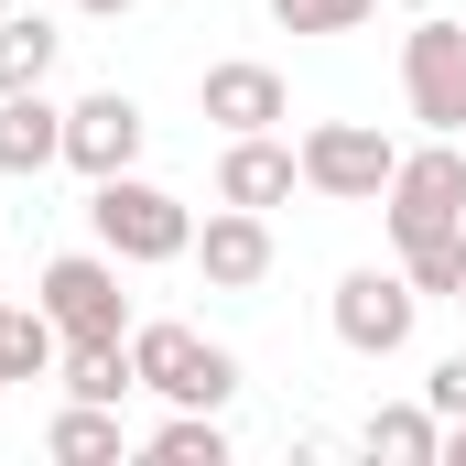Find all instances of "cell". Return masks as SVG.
I'll use <instances>...</instances> for the list:
<instances>
[{
  "instance_id": "cell-1",
  "label": "cell",
  "mask_w": 466,
  "mask_h": 466,
  "mask_svg": "<svg viewBox=\"0 0 466 466\" xmlns=\"http://www.w3.org/2000/svg\"><path fill=\"white\" fill-rule=\"evenodd\" d=\"M87 228H98L109 260L152 271V260H185V249H196V207L130 163V174H98V185H87Z\"/></svg>"
},
{
  "instance_id": "cell-2",
  "label": "cell",
  "mask_w": 466,
  "mask_h": 466,
  "mask_svg": "<svg viewBox=\"0 0 466 466\" xmlns=\"http://www.w3.org/2000/svg\"><path fill=\"white\" fill-rule=\"evenodd\" d=\"M130 369H141V390L174 401V412H228L238 401V358L218 348V337H196V326H174V315L130 326Z\"/></svg>"
},
{
  "instance_id": "cell-3",
  "label": "cell",
  "mask_w": 466,
  "mask_h": 466,
  "mask_svg": "<svg viewBox=\"0 0 466 466\" xmlns=\"http://www.w3.org/2000/svg\"><path fill=\"white\" fill-rule=\"evenodd\" d=\"M293 152H304V196H326V207H380V185L401 174V141L369 119H315Z\"/></svg>"
},
{
  "instance_id": "cell-4",
  "label": "cell",
  "mask_w": 466,
  "mask_h": 466,
  "mask_svg": "<svg viewBox=\"0 0 466 466\" xmlns=\"http://www.w3.org/2000/svg\"><path fill=\"white\" fill-rule=\"evenodd\" d=\"M337 348H358V358H401L412 348V326H423V293H412V271L390 260H358V271H337Z\"/></svg>"
},
{
  "instance_id": "cell-5",
  "label": "cell",
  "mask_w": 466,
  "mask_h": 466,
  "mask_svg": "<svg viewBox=\"0 0 466 466\" xmlns=\"http://www.w3.org/2000/svg\"><path fill=\"white\" fill-rule=\"evenodd\" d=\"M401 98H412L423 130H445V141L466 130V22L412 11V33H401Z\"/></svg>"
},
{
  "instance_id": "cell-6",
  "label": "cell",
  "mask_w": 466,
  "mask_h": 466,
  "mask_svg": "<svg viewBox=\"0 0 466 466\" xmlns=\"http://www.w3.org/2000/svg\"><path fill=\"white\" fill-rule=\"evenodd\" d=\"M466 218V152L434 130L423 152H401V174L380 185V228L390 238H423V228H456Z\"/></svg>"
},
{
  "instance_id": "cell-7",
  "label": "cell",
  "mask_w": 466,
  "mask_h": 466,
  "mask_svg": "<svg viewBox=\"0 0 466 466\" xmlns=\"http://www.w3.org/2000/svg\"><path fill=\"white\" fill-rule=\"evenodd\" d=\"M44 315H55L66 348H76V337H130L119 260H109V249H66V260H44Z\"/></svg>"
},
{
  "instance_id": "cell-8",
  "label": "cell",
  "mask_w": 466,
  "mask_h": 466,
  "mask_svg": "<svg viewBox=\"0 0 466 466\" xmlns=\"http://www.w3.org/2000/svg\"><path fill=\"white\" fill-rule=\"evenodd\" d=\"M141 141H152V119H141V98L130 87H87L76 109H66V163L98 185V174H130L141 163Z\"/></svg>"
},
{
  "instance_id": "cell-9",
  "label": "cell",
  "mask_w": 466,
  "mask_h": 466,
  "mask_svg": "<svg viewBox=\"0 0 466 466\" xmlns=\"http://www.w3.org/2000/svg\"><path fill=\"white\" fill-rule=\"evenodd\" d=\"M185 260H196L218 293H260V282H271V218H260V207H218Z\"/></svg>"
},
{
  "instance_id": "cell-10",
  "label": "cell",
  "mask_w": 466,
  "mask_h": 466,
  "mask_svg": "<svg viewBox=\"0 0 466 466\" xmlns=\"http://www.w3.org/2000/svg\"><path fill=\"white\" fill-rule=\"evenodd\" d=\"M304 185V152L293 141H271V130H228V152H218V207H282Z\"/></svg>"
},
{
  "instance_id": "cell-11",
  "label": "cell",
  "mask_w": 466,
  "mask_h": 466,
  "mask_svg": "<svg viewBox=\"0 0 466 466\" xmlns=\"http://www.w3.org/2000/svg\"><path fill=\"white\" fill-rule=\"evenodd\" d=\"M196 109L218 119V130H282V119H293V87H282L271 66L228 55V66H207V76H196Z\"/></svg>"
},
{
  "instance_id": "cell-12",
  "label": "cell",
  "mask_w": 466,
  "mask_h": 466,
  "mask_svg": "<svg viewBox=\"0 0 466 466\" xmlns=\"http://www.w3.org/2000/svg\"><path fill=\"white\" fill-rule=\"evenodd\" d=\"M44 163H66V109L44 98V87H22V98H0V174H44Z\"/></svg>"
},
{
  "instance_id": "cell-13",
  "label": "cell",
  "mask_w": 466,
  "mask_h": 466,
  "mask_svg": "<svg viewBox=\"0 0 466 466\" xmlns=\"http://www.w3.org/2000/svg\"><path fill=\"white\" fill-rule=\"evenodd\" d=\"M119 445H130V434H119V401H66V412L44 423V456L55 466H119Z\"/></svg>"
},
{
  "instance_id": "cell-14",
  "label": "cell",
  "mask_w": 466,
  "mask_h": 466,
  "mask_svg": "<svg viewBox=\"0 0 466 466\" xmlns=\"http://www.w3.org/2000/svg\"><path fill=\"white\" fill-rule=\"evenodd\" d=\"M55 55H66V33H55L44 11H0V98L44 87V76H55Z\"/></svg>"
},
{
  "instance_id": "cell-15",
  "label": "cell",
  "mask_w": 466,
  "mask_h": 466,
  "mask_svg": "<svg viewBox=\"0 0 466 466\" xmlns=\"http://www.w3.org/2000/svg\"><path fill=\"white\" fill-rule=\"evenodd\" d=\"M358 445L390 456V466H434V456H445V423H434V401H390V412L358 423Z\"/></svg>"
},
{
  "instance_id": "cell-16",
  "label": "cell",
  "mask_w": 466,
  "mask_h": 466,
  "mask_svg": "<svg viewBox=\"0 0 466 466\" xmlns=\"http://www.w3.org/2000/svg\"><path fill=\"white\" fill-rule=\"evenodd\" d=\"M401 271H412V293H423V304H456V293H466V218H456V228L401 238Z\"/></svg>"
},
{
  "instance_id": "cell-17",
  "label": "cell",
  "mask_w": 466,
  "mask_h": 466,
  "mask_svg": "<svg viewBox=\"0 0 466 466\" xmlns=\"http://www.w3.org/2000/svg\"><path fill=\"white\" fill-rule=\"evenodd\" d=\"M152 466H228V423H218V412H174V423H152Z\"/></svg>"
},
{
  "instance_id": "cell-18",
  "label": "cell",
  "mask_w": 466,
  "mask_h": 466,
  "mask_svg": "<svg viewBox=\"0 0 466 466\" xmlns=\"http://www.w3.org/2000/svg\"><path fill=\"white\" fill-rule=\"evenodd\" d=\"M369 11H380V0H271V22H282V33H358Z\"/></svg>"
},
{
  "instance_id": "cell-19",
  "label": "cell",
  "mask_w": 466,
  "mask_h": 466,
  "mask_svg": "<svg viewBox=\"0 0 466 466\" xmlns=\"http://www.w3.org/2000/svg\"><path fill=\"white\" fill-rule=\"evenodd\" d=\"M423 401H434V423H466V348H456V358H434Z\"/></svg>"
},
{
  "instance_id": "cell-20",
  "label": "cell",
  "mask_w": 466,
  "mask_h": 466,
  "mask_svg": "<svg viewBox=\"0 0 466 466\" xmlns=\"http://www.w3.org/2000/svg\"><path fill=\"white\" fill-rule=\"evenodd\" d=\"M76 11H87V22H119V11H141V0H76Z\"/></svg>"
},
{
  "instance_id": "cell-21",
  "label": "cell",
  "mask_w": 466,
  "mask_h": 466,
  "mask_svg": "<svg viewBox=\"0 0 466 466\" xmlns=\"http://www.w3.org/2000/svg\"><path fill=\"white\" fill-rule=\"evenodd\" d=\"M445 456H456V466H466V423H445Z\"/></svg>"
},
{
  "instance_id": "cell-22",
  "label": "cell",
  "mask_w": 466,
  "mask_h": 466,
  "mask_svg": "<svg viewBox=\"0 0 466 466\" xmlns=\"http://www.w3.org/2000/svg\"><path fill=\"white\" fill-rule=\"evenodd\" d=\"M401 11H445V0H401Z\"/></svg>"
},
{
  "instance_id": "cell-23",
  "label": "cell",
  "mask_w": 466,
  "mask_h": 466,
  "mask_svg": "<svg viewBox=\"0 0 466 466\" xmlns=\"http://www.w3.org/2000/svg\"><path fill=\"white\" fill-rule=\"evenodd\" d=\"M0 326H11V304H0ZM0 390H11V380H0Z\"/></svg>"
},
{
  "instance_id": "cell-24",
  "label": "cell",
  "mask_w": 466,
  "mask_h": 466,
  "mask_svg": "<svg viewBox=\"0 0 466 466\" xmlns=\"http://www.w3.org/2000/svg\"><path fill=\"white\" fill-rule=\"evenodd\" d=\"M456 315H466V293H456Z\"/></svg>"
},
{
  "instance_id": "cell-25",
  "label": "cell",
  "mask_w": 466,
  "mask_h": 466,
  "mask_svg": "<svg viewBox=\"0 0 466 466\" xmlns=\"http://www.w3.org/2000/svg\"><path fill=\"white\" fill-rule=\"evenodd\" d=\"M0 11H11V0H0Z\"/></svg>"
}]
</instances>
